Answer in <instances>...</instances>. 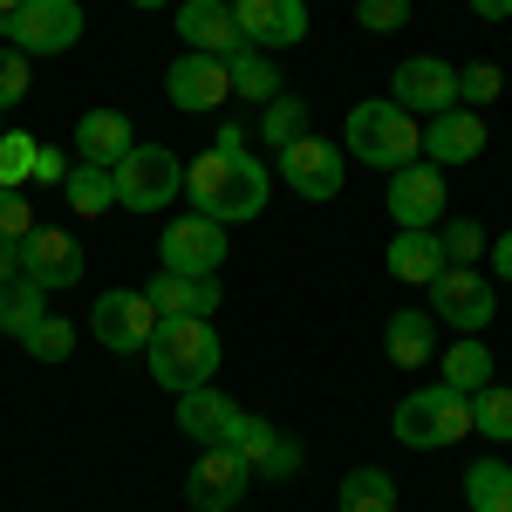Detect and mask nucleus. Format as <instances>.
<instances>
[{"instance_id":"obj_29","label":"nucleus","mask_w":512,"mask_h":512,"mask_svg":"<svg viewBox=\"0 0 512 512\" xmlns=\"http://www.w3.org/2000/svg\"><path fill=\"white\" fill-rule=\"evenodd\" d=\"M260 137H267V151L294 144V137H308V103L287 96V89H280L274 103H260Z\"/></svg>"},{"instance_id":"obj_11","label":"nucleus","mask_w":512,"mask_h":512,"mask_svg":"<svg viewBox=\"0 0 512 512\" xmlns=\"http://www.w3.org/2000/svg\"><path fill=\"white\" fill-rule=\"evenodd\" d=\"M390 219L396 233H437V219H444V171L437 164H403V171H390Z\"/></svg>"},{"instance_id":"obj_39","label":"nucleus","mask_w":512,"mask_h":512,"mask_svg":"<svg viewBox=\"0 0 512 512\" xmlns=\"http://www.w3.org/2000/svg\"><path fill=\"white\" fill-rule=\"evenodd\" d=\"M28 96V55L21 48H0V110H14Z\"/></svg>"},{"instance_id":"obj_2","label":"nucleus","mask_w":512,"mask_h":512,"mask_svg":"<svg viewBox=\"0 0 512 512\" xmlns=\"http://www.w3.org/2000/svg\"><path fill=\"white\" fill-rule=\"evenodd\" d=\"M144 355H151V383L171 396L198 390V383H219V328L198 315H171L151 328V342H144Z\"/></svg>"},{"instance_id":"obj_43","label":"nucleus","mask_w":512,"mask_h":512,"mask_svg":"<svg viewBox=\"0 0 512 512\" xmlns=\"http://www.w3.org/2000/svg\"><path fill=\"white\" fill-rule=\"evenodd\" d=\"M492 280H512V233L492 239Z\"/></svg>"},{"instance_id":"obj_8","label":"nucleus","mask_w":512,"mask_h":512,"mask_svg":"<svg viewBox=\"0 0 512 512\" xmlns=\"http://www.w3.org/2000/svg\"><path fill=\"white\" fill-rule=\"evenodd\" d=\"M390 103L410 110V117H424V123L444 117L458 103V69L444 55H410V62H396V76H390Z\"/></svg>"},{"instance_id":"obj_24","label":"nucleus","mask_w":512,"mask_h":512,"mask_svg":"<svg viewBox=\"0 0 512 512\" xmlns=\"http://www.w3.org/2000/svg\"><path fill=\"white\" fill-rule=\"evenodd\" d=\"M41 315H48V294H41L28 274L0 280V335H14V342H21V335H28Z\"/></svg>"},{"instance_id":"obj_7","label":"nucleus","mask_w":512,"mask_h":512,"mask_svg":"<svg viewBox=\"0 0 512 512\" xmlns=\"http://www.w3.org/2000/svg\"><path fill=\"white\" fill-rule=\"evenodd\" d=\"M431 315L444 328H458V335H485L492 315H499V301H492V274H478V267H444L431 280Z\"/></svg>"},{"instance_id":"obj_4","label":"nucleus","mask_w":512,"mask_h":512,"mask_svg":"<svg viewBox=\"0 0 512 512\" xmlns=\"http://www.w3.org/2000/svg\"><path fill=\"white\" fill-rule=\"evenodd\" d=\"M396 444L403 451H444L458 437H472V396L451 390V383H431V390H410L396 403Z\"/></svg>"},{"instance_id":"obj_28","label":"nucleus","mask_w":512,"mask_h":512,"mask_svg":"<svg viewBox=\"0 0 512 512\" xmlns=\"http://www.w3.org/2000/svg\"><path fill=\"white\" fill-rule=\"evenodd\" d=\"M465 506L472 512H512V465L478 458L472 472H465Z\"/></svg>"},{"instance_id":"obj_16","label":"nucleus","mask_w":512,"mask_h":512,"mask_svg":"<svg viewBox=\"0 0 512 512\" xmlns=\"http://www.w3.org/2000/svg\"><path fill=\"white\" fill-rule=\"evenodd\" d=\"M164 96L178 103V110H219L226 96H233V76H226V62L219 55H178L171 69H164Z\"/></svg>"},{"instance_id":"obj_41","label":"nucleus","mask_w":512,"mask_h":512,"mask_svg":"<svg viewBox=\"0 0 512 512\" xmlns=\"http://www.w3.org/2000/svg\"><path fill=\"white\" fill-rule=\"evenodd\" d=\"M192 315H198V321L219 315V274H198V301H192Z\"/></svg>"},{"instance_id":"obj_23","label":"nucleus","mask_w":512,"mask_h":512,"mask_svg":"<svg viewBox=\"0 0 512 512\" xmlns=\"http://www.w3.org/2000/svg\"><path fill=\"white\" fill-rule=\"evenodd\" d=\"M226 76H233V96H246V103H274L280 96V62L260 55V48H233L226 55Z\"/></svg>"},{"instance_id":"obj_32","label":"nucleus","mask_w":512,"mask_h":512,"mask_svg":"<svg viewBox=\"0 0 512 512\" xmlns=\"http://www.w3.org/2000/svg\"><path fill=\"white\" fill-rule=\"evenodd\" d=\"M226 444H233L239 458H246V465H253V478H260V465H267V458H274L280 431H274V424H267V417H253V410H239V424H233V437H226Z\"/></svg>"},{"instance_id":"obj_27","label":"nucleus","mask_w":512,"mask_h":512,"mask_svg":"<svg viewBox=\"0 0 512 512\" xmlns=\"http://www.w3.org/2000/svg\"><path fill=\"white\" fill-rule=\"evenodd\" d=\"M342 512H396V478L376 472V465H355L349 478H342V499H335Z\"/></svg>"},{"instance_id":"obj_44","label":"nucleus","mask_w":512,"mask_h":512,"mask_svg":"<svg viewBox=\"0 0 512 512\" xmlns=\"http://www.w3.org/2000/svg\"><path fill=\"white\" fill-rule=\"evenodd\" d=\"M478 21H512V0H465Z\"/></svg>"},{"instance_id":"obj_40","label":"nucleus","mask_w":512,"mask_h":512,"mask_svg":"<svg viewBox=\"0 0 512 512\" xmlns=\"http://www.w3.org/2000/svg\"><path fill=\"white\" fill-rule=\"evenodd\" d=\"M294 472H301V444H294V437H280L274 458L260 465V478H294Z\"/></svg>"},{"instance_id":"obj_3","label":"nucleus","mask_w":512,"mask_h":512,"mask_svg":"<svg viewBox=\"0 0 512 512\" xmlns=\"http://www.w3.org/2000/svg\"><path fill=\"white\" fill-rule=\"evenodd\" d=\"M342 151L362 158V164H376V171H403V164L424 158V123L410 117V110H396L390 96H369V103L349 110Z\"/></svg>"},{"instance_id":"obj_15","label":"nucleus","mask_w":512,"mask_h":512,"mask_svg":"<svg viewBox=\"0 0 512 512\" xmlns=\"http://www.w3.org/2000/svg\"><path fill=\"white\" fill-rule=\"evenodd\" d=\"M21 274L35 280L41 294L48 287H76L82 280V239L62 233V226H35V233L21 239Z\"/></svg>"},{"instance_id":"obj_9","label":"nucleus","mask_w":512,"mask_h":512,"mask_svg":"<svg viewBox=\"0 0 512 512\" xmlns=\"http://www.w3.org/2000/svg\"><path fill=\"white\" fill-rule=\"evenodd\" d=\"M219 260H226V226L219 219H205V212H178L158 239V267L171 274H219Z\"/></svg>"},{"instance_id":"obj_45","label":"nucleus","mask_w":512,"mask_h":512,"mask_svg":"<svg viewBox=\"0 0 512 512\" xmlns=\"http://www.w3.org/2000/svg\"><path fill=\"white\" fill-rule=\"evenodd\" d=\"M21 274V246H7V239H0V280H14Z\"/></svg>"},{"instance_id":"obj_1","label":"nucleus","mask_w":512,"mask_h":512,"mask_svg":"<svg viewBox=\"0 0 512 512\" xmlns=\"http://www.w3.org/2000/svg\"><path fill=\"white\" fill-rule=\"evenodd\" d=\"M185 192L205 219H219V226H246V219H260L267 212V164L253 158V151H198L192 171H185Z\"/></svg>"},{"instance_id":"obj_5","label":"nucleus","mask_w":512,"mask_h":512,"mask_svg":"<svg viewBox=\"0 0 512 512\" xmlns=\"http://www.w3.org/2000/svg\"><path fill=\"white\" fill-rule=\"evenodd\" d=\"M110 178H117L123 212H164V205L178 198V185H185V171H178V158H171L164 144H130Z\"/></svg>"},{"instance_id":"obj_26","label":"nucleus","mask_w":512,"mask_h":512,"mask_svg":"<svg viewBox=\"0 0 512 512\" xmlns=\"http://www.w3.org/2000/svg\"><path fill=\"white\" fill-rule=\"evenodd\" d=\"M437 383H451V390H485V383H492V349H485V342H478V335H458V342H451V355H444V376H437Z\"/></svg>"},{"instance_id":"obj_42","label":"nucleus","mask_w":512,"mask_h":512,"mask_svg":"<svg viewBox=\"0 0 512 512\" xmlns=\"http://www.w3.org/2000/svg\"><path fill=\"white\" fill-rule=\"evenodd\" d=\"M35 178L41 185H62V178H69V158H62V151H35Z\"/></svg>"},{"instance_id":"obj_33","label":"nucleus","mask_w":512,"mask_h":512,"mask_svg":"<svg viewBox=\"0 0 512 512\" xmlns=\"http://www.w3.org/2000/svg\"><path fill=\"white\" fill-rule=\"evenodd\" d=\"M21 349L35 355V362H69V349H76V328L62 315H41L28 335H21Z\"/></svg>"},{"instance_id":"obj_47","label":"nucleus","mask_w":512,"mask_h":512,"mask_svg":"<svg viewBox=\"0 0 512 512\" xmlns=\"http://www.w3.org/2000/svg\"><path fill=\"white\" fill-rule=\"evenodd\" d=\"M130 7H164V0H130Z\"/></svg>"},{"instance_id":"obj_48","label":"nucleus","mask_w":512,"mask_h":512,"mask_svg":"<svg viewBox=\"0 0 512 512\" xmlns=\"http://www.w3.org/2000/svg\"><path fill=\"white\" fill-rule=\"evenodd\" d=\"M335 512H342V506H335Z\"/></svg>"},{"instance_id":"obj_20","label":"nucleus","mask_w":512,"mask_h":512,"mask_svg":"<svg viewBox=\"0 0 512 512\" xmlns=\"http://www.w3.org/2000/svg\"><path fill=\"white\" fill-rule=\"evenodd\" d=\"M130 144H137V130H130V117H123V110H89V117L76 123V158H82V164L117 171Z\"/></svg>"},{"instance_id":"obj_35","label":"nucleus","mask_w":512,"mask_h":512,"mask_svg":"<svg viewBox=\"0 0 512 512\" xmlns=\"http://www.w3.org/2000/svg\"><path fill=\"white\" fill-rule=\"evenodd\" d=\"M35 137H28V130H0V185H14V192H21V185H28V178H35Z\"/></svg>"},{"instance_id":"obj_31","label":"nucleus","mask_w":512,"mask_h":512,"mask_svg":"<svg viewBox=\"0 0 512 512\" xmlns=\"http://www.w3.org/2000/svg\"><path fill=\"white\" fill-rule=\"evenodd\" d=\"M144 301L158 308V321H171V315H192L198 280H192V274H171V267H158V274H151V287H144Z\"/></svg>"},{"instance_id":"obj_38","label":"nucleus","mask_w":512,"mask_h":512,"mask_svg":"<svg viewBox=\"0 0 512 512\" xmlns=\"http://www.w3.org/2000/svg\"><path fill=\"white\" fill-rule=\"evenodd\" d=\"M355 21H362L369 35H396V28L410 21V0H355Z\"/></svg>"},{"instance_id":"obj_37","label":"nucleus","mask_w":512,"mask_h":512,"mask_svg":"<svg viewBox=\"0 0 512 512\" xmlns=\"http://www.w3.org/2000/svg\"><path fill=\"white\" fill-rule=\"evenodd\" d=\"M28 233H35V205H28V192L0 185V239H7V246H21Z\"/></svg>"},{"instance_id":"obj_34","label":"nucleus","mask_w":512,"mask_h":512,"mask_svg":"<svg viewBox=\"0 0 512 512\" xmlns=\"http://www.w3.org/2000/svg\"><path fill=\"white\" fill-rule=\"evenodd\" d=\"M437 246H444V267H472V260H485V226L451 219V226H437Z\"/></svg>"},{"instance_id":"obj_13","label":"nucleus","mask_w":512,"mask_h":512,"mask_svg":"<svg viewBox=\"0 0 512 512\" xmlns=\"http://www.w3.org/2000/svg\"><path fill=\"white\" fill-rule=\"evenodd\" d=\"M342 158H349V151H335V144H321V137H294V144H280V178L301 198L328 205V198L342 192V178H349Z\"/></svg>"},{"instance_id":"obj_12","label":"nucleus","mask_w":512,"mask_h":512,"mask_svg":"<svg viewBox=\"0 0 512 512\" xmlns=\"http://www.w3.org/2000/svg\"><path fill=\"white\" fill-rule=\"evenodd\" d=\"M246 485H253V465L233 444H205V458L185 478V499H192V512H233L246 499Z\"/></svg>"},{"instance_id":"obj_46","label":"nucleus","mask_w":512,"mask_h":512,"mask_svg":"<svg viewBox=\"0 0 512 512\" xmlns=\"http://www.w3.org/2000/svg\"><path fill=\"white\" fill-rule=\"evenodd\" d=\"M21 7H28V0H0V21H7V14H21Z\"/></svg>"},{"instance_id":"obj_6","label":"nucleus","mask_w":512,"mask_h":512,"mask_svg":"<svg viewBox=\"0 0 512 512\" xmlns=\"http://www.w3.org/2000/svg\"><path fill=\"white\" fill-rule=\"evenodd\" d=\"M0 35L14 41L28 62H35V55H69L82 41V7L76 0H28L21 14L0 21Z\"/></svg>"},{"instance_id":"obj_17","label":"nucleus","mask_w":512,"mask_h":512,"mask_svg":"<svg viewBox=\"0 0 512 512\" xmlns=\"http://www.w3.org/2000/svg\"><path fill=\"white\" fill-rule=\"evenodd\" d=\"M478 151H485V117H478V110H465V103H451L444 117L424 123V164H437V171L472 164Z\"/></svg>"},{"instance_id":"obj_30","label":"nucleus","mask_w":512,"mask_h":512,"mask_svg":"<svg viewBox=\"0 0 512 512\" xmlns=\"http://www.w3.org/2000/svg\"><path fill=\"white\" fill-rule=\"evenodd\" d=\"M472 431L492 444H512V390H499V383L472 390Z\"/></svg>"},{"instance_id":"obj_36","label":"nucleus","mask_w":512,"mask_h":512,"mask_svg":"<svg viewBox=\"0 0 512 512\" xmlns=\"http://www.w3.org/2000/svg\"><path fill=\"white\" fill-rule=\"evenodd\" d=\"M499 89H506V76H499L492 62H472V69H458V103H465V110H485V103H499Z\"/></svg>"},{"instance_id":"obj_22","label":"nucleus","mask_w":512,"mask_h":512,"mask_svg":"<svg viewBox=\"0 0 512 512\" xmlns=\"http://www.w3.org/2000/svg\"><path fill=\"white\" fill-rule=\"evenodd\" d=\"M383 260H390V280H403V287H431V280L444 274V246H437V233H396Z\"/></svg>"},{"instance_id":"obj_14","label":"nucleus","mask_w":512,"mask_h":512,"mask_svg":"<svg viewBox=\"0 0 512 512\" xmlns=\"http://www.w3.org/2000/svg\"><path fill=\"white\" fill-rule=\"evenodd\" d=\"M233 21L239 35H246V48H294V41L308 35V0H233Z\"/></svg>"},{"instance_id":"obj_18","label":"nucleus","mask_w":512,"mask_h":512,"mask_svg":"<svg viewBox=\"0 0 512 512\" xmlns=\"http://www.w3.org/2000/svg\"><path fill=\"white\" fill-rule=\"evenodd\" d=\"M178 41H192V55H219V62L233 48H246L233 0H178Z\"/></svg>"},{"instance_id":"obj_25","label":"nucleus","mask_w":512,"mask_h":512,"mask_svg":"<svg viewBox=\"0 0 512 512\" xmlns=\"http://www.w3.org/2000/svg\"><path fill=\"white\" fill-rule=\"evenodd\" d=\"M62 192H69V205H76L82 219H103L110 205H117V178L103 171V164H69V178H62Z\"/></svg>"},{"instance_id":"obj_19","label":"nucleus","mask_w":512,"mask_h":512,"mask_svg":"<svg viewBox=\"0 0 512 512\" xmlns=\"http://www.w3.org/2000/svg\"><path fill=\"white\" fill-rule=\"evenodd\" d=\"M239 424V403L219 383H198V390L178 396V431L192 437V444H226Z\"/></svg>"},{"instance_id":"obj_21","label":"nucleus","mask_w":512,"mask_h":512,"mask_svg":"<svg viewBox=\"0 0 512 512\" xmlns=\"http://www.w3.org/2000/svg\"><path fill=\"white\" fill-rule=\"evenodd\" d=\"M383 349H390L396 369H424L437 349V315L431 308H396L390 321H383Z\"/></svg>"},{"instance_id":"obj_10","label":"nucleus","mask_w":512,"mask_h":512,"mask_svg":"<svg viewBox=\"0 0 512 512\" xmlns=\"http://www.w3.org/2000/svg\"><path fill=\"white\" fill-rule=\"evenodd\" d=\"M158 328V308L144 301V287H110L96 308H89V335L103 342L110 355H137Z\"/></svg>"}]
</instances>
